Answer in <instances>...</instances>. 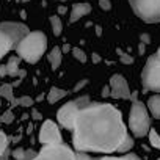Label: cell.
Listing matches in <instances>:
<instances>
[{
  "instance_id": "obj_1",
  "label": "cell",
  "mask_w": 160,
  "mask_h": 160,
  "mask_svg": "<svg viewBox=\"0 0 160 160\" xmlns=\"http://www.w3.org/2000/svg\"><path fill=\"white\" fill-rule=\"evenodd\" d=\"M127 137L121 113L108 104L80 108L74 127V148L80 152H115Z\"/></svg>"
},
{
  "instance_id": "obj_2",
  "label": "cell",
  "mask_w": 160,
  "mask_h": 160,
  "mask_svg": "<svg viewBox=\"0 0 160 160\" xmlns=\"http://www.w3.org/2000/svg\"><path fill=\"white\" fill-rule=\"evenodd\" d=\"M47 38L42 32H30L18 46L16 50L19 57L28 63H36L46 52Z\"/></svg>"
},
{
  "instance_id": "obj_3",
  "label": "cell",
  "mask_w": 160,
  "mask_h": 160,
  "mask_svg": "<svg viewBox=\"0 0 160 160\" xmlns=\"http://www.w3.org/2000/svg\"><path fill=\"white\" fill-rule=\"evenodd\" d=\"M149 115L146 107L140 102V101H133L132 108H130V115H129V127L132 130V133L135 137H144L146 133H149Z\"/></svg>"
},
{
  "instance_id": "obj_4",
  "label": "cell",
  "mask_w": 160,
  "mask_h": 160,
  "mask_svg": "<svg viewBox=\"0 0 160 160\" xmlns=\"http://www.w3.org/2000/svg\"><path fill=\"white\" fill-rule=\"evenodd\" d=\"M133 13L144 22H160V0H129Z\"/></svg>"
},
{
  "instance_id": "obj_5",
  "label": "cell",
  "mask_w": 160,
  "mask_h": 160,
  "mask_svg": "<svg viewBox=\"0 0 160 160\" xmlns=\"http://www.w3.org/2000/svg\"><path fill=\"white\" fill-rule=\"evenodd\" d=\"M141 78H143V85L146 91L151 90V91L160 93V60L157 55L149 57V60L146 61L143 68Z\"/></svg>"
},
{
  "instance_id": "obj_6",
  "label": "cell",
  "mask_w": 160,
  "mask_h": 160,
  "mask_svg": "<svg viewBox=\"0 0 160 160\" xmlns=\"http://www.w3.org/2000/svg\"><path fill=\"white\" fill-rule=\"evenodd\" d=\"M33 160H80L68 146L57 144V146H46Z\"/></svg>"
},
{
  "instance_id": "obj_7",
  "label": "cell",
  "mask_w": 160,
  "mask_h": 160,
  "mask_svg": "<svg viewBox=\"0 0 160 160\" xmlns=\"http://www.w3.org/2000/svg\"><path fill=\"white\" fill-rule=\"evenodd\" d=\"M80 102H82V98L80 101H74V102H68L64 104L58 113H57V118L60 121V124L64 127V129H74L75 127V119H77V115L80 112Z\"/></svg>"
},
{
  "instance_id": "obj_8",
  "label": "cell",
  "mask_w": 160,
  "mask_h": 160,
  "mask_svg": "<svg viewBox=\"0 0 160 160\" xmlns=\"http://www.w3.org/2000/svg\"><path fill=\"white\" fill-rule=\"evenodd\" d=\"M39 141L46 146L61 144V135L53 121H44V124L39 130Z\"/></svg>"
},
{
  "instance_id": "obj_9",
  "label": "cell",
  "mask_w": 160,
  "mask_h": 160,
  "mask_svg": "<svg viewBox=\"0 0 160 160\" xmlns=\"http://www.w3.org/2000/svg\"><path fill=\"white\" fill-rule=\"evenodd\" d=\"M110 91L115 99H130L132 98L127 80L119 74H115L110 78Z\"/></svg>"
},
{
  "instance_id": "obj_10",
  "label": "cell",
  "mask_w": 160,
  "mask_h": 160,
  "mask_svg": "<svg viewBox=\"0 0 160 160\" xmlns=\"http://www.w3.org/2000/svg\"><path fill=\"white\" fill-rule=\"evenodd\" d=\"M0 28H2L14 42V46H18L30 32L28 28L24 25V24H19V22H3L0 24Z\"/></svg>"
},
{
  "instance_id": "obj_11",
  "label": "cell",
  "mask_w": 160,
  "mask_h": 160,
  "mask_svg": "<svg viewBox=\"0 0 160 160\" xmlns=\"http://www.w3.org/2000/svg\"><path fill=\"white\" fill-rule=\"evenodd\" d=\"M91 13V5L90 3H75L71 10V16H69V21L71 22H77L80 18H83L87 14Z\"/></svg>"
},
{
  "instance_id": "obj_12",
  "label": "cell",
  "mask_w": 160,
  "mask_h": 160,
  "mask_svg": "<svg viewBox=\"0 0 160 160\" xmlns=\"http://www.w3.org/2000/svg\"><path fill=\"white\" fill-rule=\"evenodd\" d=\"M14 46V42H13V39L0 28V60H2L10 50H11V47Z\"/></svg>"
},
{
  "instance_id": "obj_13",
  "label": "cell",
  "mask_w": 160,
  "mask_h": 160,
  "mask_svg": "<svg viewBox=\"0 0 160 160\" xmlns=\"http://www.w3.org/2000/svg\"><path fill=\"white\" fill-rule=\"evenodd\" d=\"M148 107H149V112L152 113V116L157 118V119H160V96H158V94L149 98Z\"/></svg>"
},
{
  "instance_id": "obj_14",
  "label": "cell",
  "mask_w": 160,
  "mask_h": 160,
  "mask_svg": "<svg viewBox=\"0 0 160 160\" xmlns=\"http://www.w3.org/2000/svg\"><path fill=\"white\" fill-rule=\"evenodd\" d=\"M61 53H63V50H61L60 47H53V49L50 50V53H49V61H50L52 69H58V68H60V64H61Z\"/></svg>"
},
{
  "instance_id": "obj_15",
  "label": "cell",
  "mask_w": 160,
  "mask_h": 160,
  "mask_svg": "<svg viewBox=\"0 0 160 160\" xmlns=\"http://www.w3.org/2000/svg\"><path fill=\"white\" fill-rule=\"evenodd\" d=\"M64 96H66V91H64V90H60V88L53 87V88H50V91H49L47 101H49L50 104H55V102H58L60 99H63Z\"/></svg>"
},
{
  "instance_id": "obj_16",
  "label": "cell",
  "mask_w": 160,
  "mask_h": 160,
  "mask_svg": "<svg viewBox=\"0 0 160 160\" xmlns=\"http://www.w3.org/2000/svg\"><path fill=\"white\" fill-rule=\"evenodd\" d=\"M7 69H8V75H11V77L21 74L22 71H19V58L18 57L10 58V61L7 63Z\"/></svg>"
},
{
  "instance_id": "obj_17",
  "label": "cell",
  "mask_w": 160,
  "mask_h": 160,
  "mask_svg": "<svg viewBox=\"0 0 160 160\" xmlns=\"http://www.w3.org/2000/svg\"><path fill=\"white\" fill-rule=\"evenodd\" d=\"M50 24H52V30H53V35L55 36H60L61 32H63V24H61V19L58 16H52L50 18Z\"/></svg>"
},
{
  "instance_id": "obj_18",
  "label": "cell",
  "mask_w": 160,
  "mask_h": 160,
  "mask_svg": "<svg viewBox=\"0 0 160 160\" xmlns=\"http://www.w3.org/2000/svg\"><path fill=\"white\" fill-rule=\"evenodd\" d=\"M132 146H133V140H132V137H126L124 138V141L121 143V146L118 148V151L116 152H119V154H124V152H127L129 149H132Z\"/></svg>"
},
{
  "instance_id": "obj_19",
  "label": "cell",
  "mask_w": 160,
  "mask_h": 160,
  "mask_svg": "<svg viewBox=\"0 0 160 160\" xmlns=\"http://www.w3.org/2000/svg\"><path fill=\"white\" fill-rule=\"evenodd\" d=\"M0 96H3L8 101H13V87L10 83H5L0 87Z\"/></svg>"
},
{
  "instance_id": "obj_20",
  "label": "cell",
  "mask_w": 160,
  "mask_h": 160,
  "mask_svg": "<svg viewBox=\"0 0 160 160\" xmlns=\"http://www.w3.org/2000/svg\"><path fill=\"white\" fill-rule=\"evenodd\" d=\"M149 143H151L154 148L160 149V135H158L154 129H151V130H149Z\"/></svg>"
},
{
  "instance_id": "obj_21",
  "label": "cell",
  "mask_w": 160,
  "mask_h": 160,
  "mask_svg": "<svg viewBox=\"0 0 160 160\" xmlns=\"http://www.w3.org/2000/svg\"><path fill=\"white\" fill-rule=\"evenodd\" d=\"M72 55H74V58H77L80 63H87V53L80 49V47H72Z\"/></svg>"
},
{
  "instance_id": "obj_22",
  "label": "cell",
  "mask_w": 160,
  "mask_h": 160,
  "mask_svg": "<svg viewBox=\"0 0 160 160\" xmlns=\"http://www.w3.org/2000/svg\"><path fill=\"white\" fill-rule=\"evenodd\" d=\"M118 53H119V58H121V63H124V64H132V63H133V58H132L130 55H127V53H124L122 50H118Z\"/></svg>"
},
{
  "instance_id": "obj_23",
  "label": "cell",
  "mask_w": 160,
  "mask_h": 160,
  "mask_svg": "<svg viewBox=\"0 0 160 160\" xmlns=\"http://www.w3.org/2000/svg\"><path fill=\"white\" fill-rule=\"evenodd\" d=\"M7 144H8V140H7V135L3 133V132H0V155L3 154V151H5V148H7Z\"/></svg>"
},
{
  "instance_id": "obj_24",
  "label": "cell",
  "mask_w": 160,
  "mask_h": 160,
  "mask_svg": "<svg viewBox=\"0 0 160 160\" xmlns=\"http://www.w3.org/2000/svg\"><path fill=\"white\" fill-rule=\"evenodd\" d=\"M19 104H21V105H24V107H30V105L33 104V101H32L30 98H27V96H25V98H21V99H19Z\"/></svg>"
},
{
  "instance_id": "obj_25",
  "label": "cell",
  "mask_w": 160,
  "mask_h": 160,
  "mask_svg": "<svg viewBox=\"0 0 160 160\" xmlns=\"http://www.w3.org/2000/svg\"><path fill=\"white\" fill-rule=\"evenodd\" d=\"M13 155H14V158H18V160H22L25 154H24V149H16Z\"/></svg>"
},
{
  "instance_id": "obj_26",
  "label": "cell",
  "mask_w": 160,
  "mask_h": 160,
  "mask_svg": "<svg viewBox=\"0 0 160 160\" xmlns=\"http://www.w3.org/2000/svg\"><path fill=\"white\" fill-rule=\"evenodd\" d=\"M99 5H101V8L102 10H110V2H108V0H99Z\"/></svg>"
},
{
  "instance_id": "obj_27",
  "label": "cell",
  "mask_w": 160,
  "mask_h": 160,
  "mask_svg": "<svg viewBox=\"0 0 160 160\" xmlns=\"http://www.w3.org/2000/svg\"><path fill=\"white\" fill-rule=\"evenodd\" d=\"M11 119H13V113L11 112H7V115H3V118H2L3 122H10Z\"/></svg>"
},
{
  "instance_id": "obj_28",
  "label": "cell",
  "mask_w": 160,
  "mask_h": 160,
  "mask_svg": "<svg viewBox=\"0 0 160 160\" xmlns=\"http://www.w3.org/2000/svg\"><path fill=\"white\" fill-rule=\"evenodd\" d=\"M80 160H87L85 157H80ZM101 160H126L124 157H105V158H101Z\"/></svg>"
},
{
  "instance_id": "obj_29",
  "label": "cell",
  "mask_w": 160,
  "mask_h": 160,
  "mask_svg": "<svg viewBox=\"0 0 160 160\" xmlns=\"http://www.w3.org/2000/svg\"><path fill=\"white\" fill-rule=\"evenodd\" d=\"M124 158L126 160H141L138 155H135V154H127V155H124Z\"/></svg>"
},
{
  "instance_id": "obj_30",
  "label": "cell",
  "mask_w": 160,
  "mask_h": 160,
  "mask_svg": "<svg viewBox=\"0 0 160 160\" xmlns=\"http://www.w3.org/2000/svg\"><path fill=\"white\" fill-rule=\"evenodd\" d=\"M5 75H8V69L3 64V66H0V77H5Z\"/></svg>"
},
{
  "instance_id": "obj_31",
  "label": "cell",
  "mask_w": 160,
  "mask_h": 160,
  "mask_svg": "<svg viewBox=\"0 0 160 160\" xmlns=\"http://www.w3.org/2000/svg\"><path fill=\"white\" fill-rule=\"evenodd\" d=\"M91 58H93V63H99V61H101V57H99L98 53H93Z\"/></svg>"
},
{
  "instance_id": "obj_32",
  "label": "cell",
  "mask_w": 160,
  "mask_h": 160,
  "mask_svg": "<svg viewBox=\"0 0 160 160\" xmlns=\"http://www.w3.org/2000/svg\"><path fill=\"white\" fill-rule=\"evenodd\" d=\"M141 41H143V44H148V42H149V38H148L146 35H143V36H141Z\"/></svg>"
},
{
  "instance_id": "obj_33",
  "label": "cell",
  "mask_w": 160,
  "mask_h": 160,
  "mask_svg": "<svg viewBox=\"0 0 160 160\" xmlns=\"http://www.w3.org/2000/svg\"><path fill=\"white\" fill-rule=\"evenodd\" d=\"M69 50H72V49H71L68 44H64V46H63V52H69Z\"/></svg>"
},
{
  "instance_id": "obj_34",
  "label": "cell",
  "mask_w": 160,
  "mask_h": 160,
  "mask_svg": "<svg viewBox=\"0 0 160 160\" xmlns=\"http://www.w3.org/2000/svg\"><path fill=\"white\" fill-rule=\"evenodd\" d=\"M33 118H35V119H39V118H41V115H39V113H36V112H33Z\"/></svg>"
},
{
  "instance_id": "obj_35",
  "label": "cell",
  "mask_w": 160,
  "mask_h": 160,
  "mask_svg": "<svg viewBox=\"0 0 160 160\" xmlns=\"http://www.w3.org/2000/svg\"><path fill=\"white\" fill-rule=\"evenodd\" d=\"M144 52V44H140V53Z\"/></svg>"
},
{
  "instance_id": "obj_36",
  "label": "cell",
  "mask_w": 160,
  "mask_h": 160,
  "mask_svg": "<svg viewBox=\"0 0 160 160\" xmlns=\"http://www.w3.org/2000/svg\"><path fill=\"white\" fill-rule=\"evenodd\" d=\"M157 57H158V60H160V47H158V50H157V53H155Z\"/></svg>"
},
{
  "instance_id": "obj_37",
  "label": "cell",
  "mask_w": 160,
  "mask_h": 160,
  "mask_svg": "<svg viewBox=\"0 0 160 160\" xmlns=\"http://www.w3.org/2000/svg\"><path fill=\"white\" fill-rule=\"evenodd\" d=\"M157 160H160V158H157Z\"/></svg>"
}]
</instances>
